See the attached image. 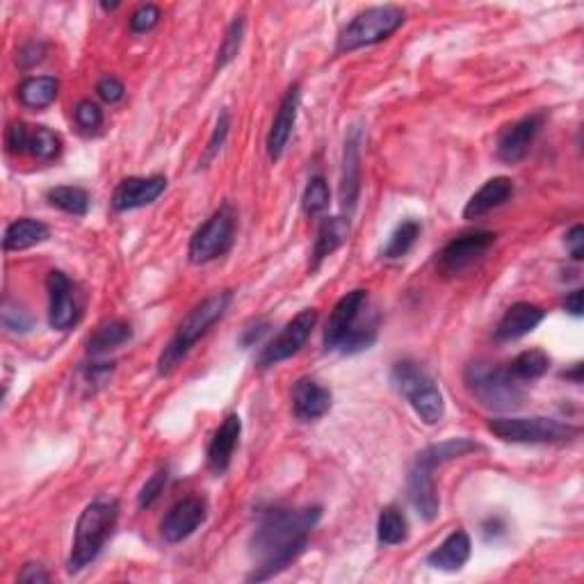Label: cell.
<instances>
[{
    "mask_svg": "<svg viewBox=\"0 0 584 584\" xmlns=\"http://www.w3.org/2000/svg\"><path fill=\"white\" fill-rule=\"evenodd\" d=\"M320 516V507H274L263 511L254 537H251V555L256 559V566L249 580L263 582L286 571L306 550L308 534L318 525Z\"/></svg>",
    "mask_w": 584,
    "mask_h": 584,
    "instance_id": "cell-1",
    "label": "cell"
},
{
    "mask_svg": "<svg viewBox=\"0 0 584 584\" xmlns=\"http://www.w3.org/2000/svg\"><path fill=\"white\" fill-rule=\"evenodd\" d=\"M231 302H233V292L219 290L192 308L188 318L181 322V327H178L174 338L169 340V345L158 356L160 375H172L178 365L185 361V356L190 354L192 347L208 334L210 327L224 318Z\"/></svg>",
    "mask_w": 584,
    "mask_h": 584,
    "instance_id": "cell-2",
    "label": "cell"
},
{
    "mask_svg": "<svg viewBox=\"0 0 584 584\" xmlns=\"http://www.w3.org/2000/svg\"><path fill=\"white\" fill-rule=\"evenodd\" d=\"M119 518L117 500H94L83 509L78 518L76 534H73L71 555L67 569L69 573H80L101 555L105 541L110 539Z\"/></svg>",
    "mask_w": 584,
    "mask_h": 584,
    "instance_id": "cell-3",
    "label": "cell"
},
{
    "mask_svg": "<svg viewBox=\"0 0 584 584\" xmlns=\"http://www.w3.org/2000/svg\"><path fill=\"white\" fill-rule=\"evenodd\" d=\"M464 381L470 395L486 409L493 411H514L523 404V388L518 379L511 375L509 368L498 363L477 359L466 365Z\"/></svg>",
    "mask_w": 584,
    "mask_h": 584,
    "instance_id": "cell-4",
    "label": "cell"
},
{
    "mask_svg": "<svg viewBox=\"0 0 584 584\" xmlns=\"http://www.w3.org/2000/svg\"><path fill=\"white\" fill-rule=\"evenodd\" d=\"M391 384L425 425L441 423L445 416L443 393L423 365L409 359L397 361L391 370Z\"/></svg>",
    "mask_w": 584,
    "mask_h": 584,
    "instance_id": "cell-5",
    "label": "cell"
},
{
    "mask_svg": "<svg viewBox=\"0 0 584 584\" xmlns=\"http://www.w3.org/2000/svg\"><path fill=\"white\" fill-rule=\"evenodd\" d=\"M407 14L395 5H377L368 7L354 16L347 26L340 30L336 51L338 53H352L356 48L363 46H375L384 42L402 28Z\"/></svg>",
    "mask_w": 584,
    "mask_h": 584,
    "instance_id": "cell-6",
    "label": "cell"
},
{
    "mask_svg": "<svg viewBox=\"0 0 584 584\" xmlns=\"http://www.w3.org/2000/svg\"><path fill=\"white\" fill-rule=\"evenodd\" d=\"M489 432L507 443L530 445H559L569 443L580 434V429L569 423H559L553 418H491Z\"/></svg>",
    "mask_w": 584,
    "mask_h": 584,
    "instance_id": "cell-7",
    "label": "cell"
},
{
    "mask_svg": "<svg viewBox=\"0 0 584 584\" xmlns=\"http://www.w3.org/2000/svg\"><path fill=\"white\" fill-rule=\"evenodd\" d=\"M238 231V215L231 204L219 206L204 226L192 235L188 256L194 265H206L215 258L229 254Z\"/></svg>",
    "mask_w": 584,
    "mask_h": 584,
    "instance_id": "cell-8",
    "label": "cell"
},
{
    "mask_svg": "<svg viewBox=\"0 0 584 584\" xmlns=\"http://www.w3.org/2000/svg\"><path fill=\"white\" fill-rule=\"evenodd\" d=\"M315 324H318V311H315V308H304L302 313H297L295 318L281 329V334L263 347L261 356H258V368H272V365L295 356L308 343Z\"/></svg>",
    "mask_w": 584,
    "mask_h": 584,
    "instance_id": "cell-9",
    "label": "cell"
},
{
    "mask_svg": "<svg viewBox=\"0 0 584 584\" xmlns=\"http://www.w3.org/2000/svg\"><path fill=\"white\" fill-rule=\"evenodd\" d=\"M5 146L14 156L30 153L32 158L51 162L60 156L62 140L46 126H30L26 121H12L5 133Z\"/></svg>",
    "mask_w": 584,
    "mask_h": 584,
    "instance_id": "cell-10",
    "label": "cell"
},
{
    "mask_svg": "<svg viewBox=\"0 0 584 584\" xmlns=\"http://www.w3.org/2000/svg\"><path fill=\"white\" fill-rule=\"evenodd\" d=\"M46 288H48V324L58 331H69L71 327H76L83 311H80V299L73 281L64 272L53 270L48 272L46 277Z\"/></svg>",
    "mask_w": 584,
    "mask_h": 584,
    "instance_id": "cell-11",
    "label": "cell"
},
{
    "mask_svg": "<svg viewBox=\"0 0 584 584\" xmlns=\"http://www.w3.org/2000/svg\"><path fill=\"white\" fill-rule=\"evenodd\" d=\"M496 245V233L491 231H473L461 233L459 238L450 240L441 251V270L448 274H461L480 263L489 254V249Z\"/></svg>",
    "mask_w": 584,
    "mask_h": 584,
    "instance_id": "cell-12",
    "label": "cell"
},
{
    "mask_svg": "<svg viewBox=\"0 0 584 584\" xmlns=\"http://www.w3.org/2000/svg\"><path fill=\"white\" fill-rule=\"evenodd\" d=\"M365 306H368V292L365 290H352L338 299V304L329 315L327 329H324V347L327 350H338L340 343L361 327L359 318Z\"/></svg>",
    "mask_w": 584,
    "mask_h": 584,
    "instance_id": "cell-13",
    "label": "cell"
},
{
    "mask_svg": "<svg viewBox=\"0 0 584 584\" xmlns=\"http://www.w3.org/2000/svg\"><path fill=\"white\" fill-rule=\"evenodd\" d=\"M208 516V505L204 498L190 496L178 500L176 505L167 511L165 521H162V537L169 543H181L188 537H192L194 532L199 530L201 525L206 523Z\"/></svg>",
    "mask_w": 584,
    "mask_h": 584,
    "instance_id": "cell-14",
    "label": "cell"
},
{
    "mask_svg": "<svg viewBox=\"0 0 584 584\" xmlns=\"http://www.w3.org/2000/svg\"><path fill=\"white\" fill-rule=\"evenodd\" d=\"M167 190L165 176H128L117 185L115 194H112V208L117 213H128V210H137L144 206L156 204L158 197Z\"/></svg>",
    "mask_w": 584,
    "mask_h": 584,
    "instance_id": "cell-15",
    "label": "cell"
},
{
    "mask_svg": "<svg viewBox=\"0 0 584 584\" xmlns=\"http://www.w3.org/2000/svg\"><path fill=\"white\" fill-rule=\"evenodd\" d=\"M541 126H543V115H530L502 128L498 135V144H496L498 158L502 162H509V165L521 162L527 156V151H530L532 142L537 140Z\"/></svg>",
    "mask_w": 584,
    "mask_h": 584,
    "instance_id": "cell-16",
    "label": "cell"
},
{
    "mask_svg": "<svg viewBox=\"0 0 584 584\" xmlns=\"http://www.w3.org/2000/svg\"><path fill=\"white\" fill-rule=\"evenodd\" d=\"M432 473H434L432 466H427L423 464V461L416 459L407 477V491H409L411 505L416 507L418 516L427 523H432L438 516V511H441V500H438L436 482Z\"/></svg>",
    "mask_w": 584,
    "mask_h": 584,
    "instance_id": "cell-17",
    "label": "cell"
},
{
    "mask_svg": "<svg viewBox=\"0 0 584 584\" xmlns=\"http://www.w3.org/2000/svg\"><path fill=\"white\" fill-rule=\"evenodd\" d=\"M331 409V391L322 386L320 381L311 377H302L292 386V413L302 423H313L329 413Z\"/></svg>",
    "mask_w": 584,
    "mask_h": 584,
    "instance_id": "cell-18",
    "label": "cell"
},
{
    "mask_svg": "<svg viewBox=\"0 0 584 584\" xmlns=\"http://www.w3.org/2000/svg\"><path fill=\"white\" fill-rule=\"evenodd\" d=\"M240 434H242V420L238 413H229L222 420V425L217 427V432L210 438L208 445V468L213 470L215 475H222L229 470L231 459L235 454V448L240 443Z\"/></svg>",
    "mask_w": 584,
    "mask_h": 584,
    "instance_id": "cell-19",
    "label": "cell"
},
{
    "mask_svg": "<svg viewBox=\"0 0 584 584\" xmlns=\"http://www.w3.org/2000/svg\"><path fill=\"white\" fill-rule=\"evenodd\" d=\"M361 192V128L354 126V131L347 135L345 158H343V176H340V206L347 215L356 208V199Z\"/></svg>",
    "mask_w": 584,
    "mask_h": 584,
    "instance_id": "cell-20",
    "label": "cell"
},
{
    "mask_svg": "<svg viewBox=\"0 0 584 584\" xmlns=\"http://www.w3.org/2000/svg\"><path fill=\"white\" fill-rule=\"evenodd\" d=\"M297 110H299V85H292L286 92V96L281 99L270 133H267V156H270L272 160H279L283 156V151H286L292 128H295V121H297Z\"/></svg>",
    "mask_w": 584,
    "mask_h": 584,
    "instance_id": "cell-21",
    "label": "cell"
},
{
    "mask_svg": "<svg viewBox=\"0 0 584 584\" xmlns=\"http://www.w3.org/2000/svg\"><path fill=\"white\" fill-rule=\"evenodd\" d=\"M546 318V311L541 306L530 304V302H518L514 306L507 308V313L502 315V320L498 322L496 338L500 343H511V340H518L527 334H532L534 329Z\"/></svg>",
    "mask_w": 584,
    "mask_h": 584,
    "instance_id": "cell-22",
    "label": "cell"
},
{
    "mask_svg": "<svg viewBox=\"0 0 584 584\" xmlns=\"http://www.w3.org/2000/svg\"><path fill=\"white\" fill-rule=\"evenodd\" d=\"M511 197H514V183H511V178L507 176L491 178V181H486L482 188L468 199V204L464 208V217L480 219L486 213H491V210L505 206Z\"/></svg>",
    "mask_w": 584,
    "mask_h": 584,
    "instance_id": "cell-23",
    "label": "cell"
},
{
    "mask_svg": "<svg viewBox=\"0 0 584 584\" xmlns=\"http://www.w3.org/2000/svg\"><path fill=\"white\" fill-rule=\"evenodd\" d=\"M470 537L464 530H454L441 546L432 550L427 557V564L436 571L445 573H457L466 566L470 559Z\"/></svg>",
    "mask_w": 584,
    "mask_h": 584,
    "instance_id": "cell-24",
    "label": "cell"
},
{
    "mask_svg": "<svg viewBox=\"0 0 584 584\" xmlns=\"http://www.w3.org/2000/svg\"><path fill=\"white\" fill-rule=\"evenodd\" d=\"M48 238H51V229H48V224L32 217H21V219H14V222L5 229L3 247L5 251H23V249L42 245V242H46Z\"/></svg>",
    "mask_w": 584,
    "mask_h": 584,
    "instance_id": "cell-25",
    "label": "cell"
},
{
    "mask_svg": "<svg viewBox=\"0 0 584 584\" xmlns=\"http://www.w3.org/2000/svg\"><path fill=\"white\" fill-rule=\"evenodd\" d=\"M350 238V217H324L313 245V270Z\"/></svg>",
    "mask_w": 584,
    "mask_h": 584,
    "instance_id": "cell-26",
    "label": "cell"
},
{
    "mask_svg": "<svg viewBox=\"0 0 584 584\" xmlns=\"http://www.w3.org/2000/svg\"><path fill=\"white\" fill-rule=\"evenodd\" d=\"M58 92H60V80L55 76H32L19 85L16 96H19L23 108L44 110L51 103H55Z\"/></svg>",
    "mask_w": 584,
    "mask_h": 584,
    "instance_id": "cell-27",
    "label": "cell"
},
{
    "mask_svg": "<svg viewBox=\"0 0 584 584\" xmlns=\"http://www.w3.org/2000/svg\"><path fill=\"white\" fill-rule=\"evenodd\" d=\"M131 338H133V329L128 322L124 320L105 322L94 331L92 338H89L87 352L92 356H101L105 352H112V350H117V347L126 345Z\"/></svg>",
    "mask_w": 584,
    "mask_h": 584,
    "instance_id": "cell-28",
    "label": "cell"
},
{
    "mask_svg": "<svg viewBox=\"0 0 584 584\" xmlns=\"http://www.w3.org/2000/svg\"><path fill=\"white\" fill-rule=\"evenodd\" d=\"M482 450L480 443L470 441V438H450V441H443V443H436V445H429L423 452L418 454V461H423L427 466H443L448 464V461H454L459 457H466L470 452H477Z\"/></svg>",
    "mask_w": 584,
    "mask_h": 584,
    "instance_id": "cell-29",
    "label": "cell"
},
{
    "mask_svg": "<svg viewBox=\"0 0 584 584\" xmlns=\"http://www.w3.org/2000/svg\"><path fill=\"white\" fill-rule=\"evenodd\" d=\"M48 204L60 208L62 213L85 217L89 213V192L85 188H78V185H60V188H53L46 192Z\"/></svg>",
    "mask_w": 584,
    "mask_h": 584,
    "instance_id": "cell-30",
    "label": "cell"
},
{
    "mask_svg": "<svg viewBox=\"0 0 584 584\" xmlns=\"http://www.w3.org/2000/svg\"><path fill=\"white\" fill-rule=\"evenodd\" d=\"M407 537H409L407 516L393 505L381 509L379 521H377V539L381 546H397V543L407 541Z\"/></svg>",
    "mask_w": 584,
    "mask_h": 584,
    "instance_id": "cell-31",
    "label": "cell"
},
{
    "mask_svg": "<svg viewBox=\"0 0 584 584\" xmlns=\"http://www.w3.org/2000/svg\"><path fill=\"white\" fill-rule=\"evenodd\" d=\"M550 370V356L541 350H527L523 354H518L509 365V372L518 381H532L546 375Z\"/></svg>",
    "mask_w": 584,
    "mask_h": 584,
    "instance_id": "cell-32",
    "label": "cell"
},
{
    "mask_svg": "<svg viewBox=\"0 0 584 584\" xmlns=\"http://www.w3.org/2000/svg\"><path fill=\"white\" fill-rule=\"evenodd\" d=\"M420 233H423V226H420V222H416V219H407V222H402L393 231L391 238H388V245L384 247V256L386 258L407 256L411 247L418 242Z\"/></svg>",
    "mask_w": 584,
    "mask_h": 584,
    "instance_id": "cell-33",
    "label": "cell"
},
{
    "mask_svg": "<svg viewBox=\"0 0 584 584\" xmlns=\"http://www.w3.org/2000/svg\"><path fill=\"white\" fill-rule=\"evenodd\" d=\"M245 28H247L245 19H242V16H235V19L231 21V26L226 28V35L222 39V44H219L215 69L229 67V64L235 58H238V53L242 48V39H245Z\"/></svg>",
    "mask_w": 584,
    "mask_h": 584,
    "instance_id": "cell-34",
    "label": "cell"
},
{
    "mask_svg": "<svg viewBox=\"0 0 584 584\" xmlns=\"http://www.w3.org/2000/svg\"><path fill=\"white\" fill-rule=\"evenodd\" d=\"M329 204H331V190H329L327 178L313 176L311 181H308L306 190H304V197H302L304 213L308 217H318V215L324 213V210L329 208Z\"/></svg>",
    "mask_w": 584,
    "mask_h": 584,
    "instance_id": "cell-35",
    "label": "cell"
},
{
    "mask_svg": "<svg viewBox=\"0 0 584 584\" xmlns=\"http://www.w3.org/2000/svg\"><path fill=\"white\" fill-rule=\"evenodd\" d=\"M73 119H76V126L85 133H96L103 126V110L94 101H80L73 108Z\"/></svg>",
    "mask_w": 584,
    "mask_h": 584,
    "instance_id": "cell-36",
    "label": "cell"
},
{
    "mask_svg": "<svg viewBox=\"0 0 584 584\" xmlns=\"http://www.w3.org/2000/svg\"><path fill=\"white\" fill-rule=\"evenodd\" d=\"M169 480V470L167 468H158L156 473H153L146 484L142 486L140 496H137V507L140 509H149L158 502V498L162 496V491H165Z\"/></svg>",
    "mask_w": 584,
    "mask_h": 584,
    "instance_id": "cell-37",
    "label": "cell"
},
{
    "mask_svg": "<svg viewBox=\"0 0 584 584\" xmlns=\"http://www.w3.org/2000/svg\"><path fill=\"white\" fill-rule=\"evenodd\" d=\"M229 128H231V119H229V112L222 110L217 117V124L213 128V135H210V140L206 144V151H204V158H201V165H210V162L215 160V156L219 151H222V146L226 142V137H229Z\"/></svg>",
    "mask_w": 584,
    "mask_h": 584,
    "instance_id": "cell-38",
    "label": "cell"
},
{
    "mask_svg": "<svg viewBox=\"0 0 584 584\" xmlns=\"http://www.w3.org/2000/svg\"><path fill=\"white\" fill-rule=\"evenodd\" d=\"M160 7L158 5H142V7H137V10L133 12L131 16V32H135V35H144V32H149L153 30L160 23Z\"/></svg>",
    "mask_w": 584,
    "mask_h": 584,
    "instance_id": "cell-39",
    "label": "cell"
},
{
    "mask_svg": "<svg viewBox=\"0 0 584 584\" xmlns=\"http://www.w3.org/2000/svg\"><path fill=\"white\" fill-rule=\"evenodd\" d=\"M3 324H5V329L14 331V334H26V331L32 329V318H30V313L26 311V308L12 306L10 302H5Z\"/></svg>",
    "mask_w": 584,
    "mask_h": 584,
    "instance_id": "cell-40",
    "label": "cell"
},
{
    "mask_svg": "<svg viewBox=\"0 0 584 584\" xmlns=\"http://www.w3.org/2000/svg\"><path fill=\"white\" fill-rule=\"evenodd\" d=\"M112 370H115V365L112 363H89L87 368L80 370V375H83L85 384L92 388V391H96V388H101L105 381L110 379Z\"/></svg>",
    "mask_w": 584,
    "mask_h": 584,
    "instance_id": "cell-41",
    "label": "cell"
},
{
    "mask_svg": "<svg viewBox=\"0 0 584 584\" xmlns=\"http://www.w3.org/2000/svg\"><path fill=\"white\" fill-rule=\"evenodd\" d=\"M96 94H99L105 103H119L124 99L126 87L115 76H103L99 83H96Z\"/></svg>",
    "mask_w": 584,
    "mask_h": 584,
    "instance_id": "cell-42",
    "label": "cell"
},
{
    "mask_svg": "<svg viewBox=\"0 0 584 584\" xmlns=\"http://www.w3.org/2000/svg\"><path fill=\"white\" fill-rule=\"evenodd\" d=\"M44 55H46V46L42 42H30L16 53V64H19L21 69H32L44 60Z\"/></svg>",
    "mask_w": 584,
    "mask_h": 584,
    "instance_id": "cell-43",
    "label": "cell"
},
{
    "mask_svg": "<svg viewBox=\"0 0 584 584\" xmlns=\"http://www.w3.org/2000/svg\"><path fill=\"white\" fill-rule=\"evenodd\" d=\"M566 247H569L573 261H582V256H584V229L580 224H575L573 229L566 233Z\"/></svg>",
    "mask_w": 584,
    "mask_h": 584,
    "instance_id": "cell-44",
    "label": "cell"
},
{
    "mask_svg": "<svg viewBox=\"0 0 584 584\" xmlns=\"http://www.w3.org/2000/svg\"><path fill=\"white\" fill-rule=\"evenodd\" d=\"M51 580V575L46 573V569L42 564H37V562H30L26 564L21 569L19 573V582H28V584H44Z\"/></svg>",
    "mask_w": 584,
    "mask_h": 584,
    "instance_id": "cell-45",
    "label": "cell"
},
{
    "mask_svg": "<svg viewBox=\"0 0 584 584\" xmlns=\"http://www.w3.org/2000/svg\"><path fill=\"white\" fill-rule=\"evenodd\" d=\"M267 327H270V324H267L265 320H258L251 324V327L245 329V334H242V345L251 347L254 343H258V340L267 334Z\"/></svg>",
    "mask_w": 584,
    "mask_h": 584,
    "instance_id": "cell-46",
    "label": "cell"
},
{
    "mask_svg": "<svg viewBox=\"0 0 584 584\" xmlns=\"http://www.w3.org/2000/svg\"><path fill=\"white\" fill-rule=\"evenodd\" d=\"M564 308L571 315H575V318H580L582 315V290L569 292V295H566V299H564Z\"/></svg>",
    "mask_w": 584,
    "mask_h": 584,
    "instance_id": "cell-47",
    "label": "cell"
},
{
    "mask_svg": "<svg viewBox=\"0 0 584 584\" xmlns=\"http://www.w3.org/2000/svg\"><path fill=\"white\" fill-rule=\"evenodd\" d=\"M580 375H582V365H580V363L575 365L573 372H564V377H566V379H573L575 384H580V381H582V377H580Z\"/></svg>",
    "mask_w": 584,
    "mask_h": 584,
    "instance_id": "cell-48",
    "label": "cell"
}]
</instances>
